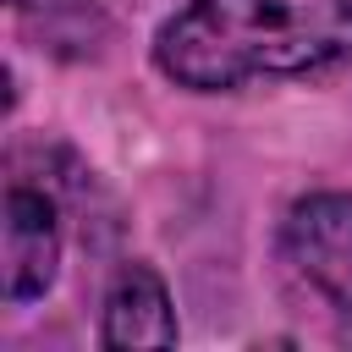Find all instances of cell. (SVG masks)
Listing matches in <instances>:
<instances>
[{"instance_id":"6da1fadb","label":"cell","mask_w":352,"mask_h":352,"mask_svg":"<svg viewBox=\"0 0 352 352\" xmlns=\"http://www.w3.org/2000/svg\"><path fill=\"white\" fill-rule=\"evenodd\" d=\"M154 60L198 94L330 72L352 60V0H187L160 28Z\"/></svg>"},{"instance_id":"7a4b0ae2","label":"cell","mask_w":352,"mask_h":352,"mask_svg":"<svg viewBox=\"0 0 352 352\" xmlns=\"http://www.w3.org/2000/svg\"><path fill=\"white\" fill-rule=\"evenodd\" d=\"M286 258L352 324V192H314L286 214Z\"/></svg>"},{"instance_id":"3957f363","label":"cell","mask_w":352,"mask_h":352,"mask_svg":"<svg viewBox=\"0 0 352 352\" xmlns=\"http://www.w3.org/2000/svg\"><path fill=\"white\" fill-rule=\"evenodd\" d=\"M60 264V214L55 198L33 182L6 187V297L33 302L50 292Z\"/></svg>"},{"instance_id":"277c9868","label":"cell","mask_w":352,"mask_h":352,"mask_svg":"<svg viewBox=\"0 0 352 352\" xmlns=\"http://www.w3.org/2000/svg\"><path fill=\"white\" fill-rule=\"evenodd\" d=\"M104 346H176V314H170V292L148 264H126L104 297V324H99Z\"/></svg>"}]
</instances>
